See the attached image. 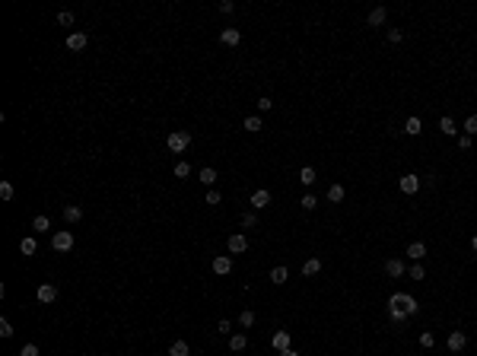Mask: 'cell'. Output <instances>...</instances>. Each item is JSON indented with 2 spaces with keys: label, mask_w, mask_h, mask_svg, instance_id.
I'll list each match as a JSON object with an SVG mask.
<instances>
[{
  "label": "cell",
  "mask_w": 477,
  "mask_h": 356,
  "mask_svg": "<svg viewBox=\"0 0 477 356\" xmlns=\"http://www.w3.org/2000/svg\"><path fill=\"white\" fill-rule=\"evenodd\" d=\"M232 10H236V3H232V0H223V3H220V13H223V16H229Z\"/></svg>",
  "instance_id": "44"
},
{
  "label": "cell",
  "mask_w": 477,
  "mask_h": 356,
  "mask_svg": "<svg viewBox=\"0 0 477 356\" xmlns=\"http://www.w3.org/2000/svg\"><path fill=\"white\" fill-rule=\"evenodd\" d=\"M258 226V213H245L242 217V229H254Z\"/></svg>",
  "instance_id": "30"
},
{
  "label": "cell",
  "mask_w": 477,
  "mask_h": 356,
  "mask_svg": "<svg viewBox=\"0 0 477 356\" xmlns=\"http://www.w3.org/2000/svg\"><path fill=\"white\" fill-rule=\"evenodd\" d=\"M261 127H264V121H261L258 115H248V118H245V131H252V134H258V131H261Z\"/></svg>",
  "instance_id": "25"
},
{
  "label": "cell",
  "mask_w": 477,
  "mask_h": 356,
  "mask_svg": "<svg viewBox=\"0 0 477 356\" xmlns=\"http://www.w3.org/2000/svg\"><path fill=\"white\" fill-rule=\"evenodd\" d=\"M280 356H299V353H296V350H293V347H290V350H283Z\"/></svg>",
  "instance_id": "46"
},
{
  "label": "cell",
  "mask_w": 477,
  "mask_h": 356,
  "mask_svg": "<svg viewBox=\"0 0 477 356\" xmlns=\"http://www.w3.org/2000/svg\"><path fill=\"white\" fill-rule=\"evenodd\" d=\"M465 134H468V137H474V134H477V115H471V118L465 121Z\"/></svg>",
  "instance_id": "34"
},
{
  "label": "cell",
  "mask_w": 477,
  "mask_h": 356,
  "mask_svg": "<svg viewBox=\"0 0 477 356\" xmlns=\"http://www.w3.org/2000/svg\"><path fill=\"white\" fill-rule=\"evenodd\" d=\"M471 248H474V251H477V232H474V236H471Z\"/></svg>",
  "instance_id": "47"
},
{
  "label": "cell",
  "mask_w": 477,
  "mask_h": 356,
  "mask_svg": "<svg viewBox=\"0 0 477 356\" xmlns=\"http://www.w3.org/2000/svg\"><path fill=\"white\" fill-rule=\"evenodd\" d=\"M388 315H392V321H404V318H411V315L401 312V308H388Z\"/></svg>",
  "instance_id": "42"
},
{
  "label": "cell",
  "mask_w": 477,
  "mask_h": 356,
  "mask_svg": "<svg viewBox=\"0 0 477 356\" xmlns=\"http://www.w3.org/2000/svg\"><path fill=\"white\" fill-rule=\"evenodd\" d=\"M51 248H55V251H70L73 248V232L70 229H57L55 236H51Z\"/></svg>",
  "instance_id": "3"
},
{
  "label": "cell",
  "mask_w": 477,
  "mask_h": 356,
  "mask_svg": "<svg viewBox=\"0 0 477 356\" xmlns=\"http://www.w3.org/2000/svg\"><path fill=\"white\" fill-rule=\"evenodd\" d=\"M318 271H321V261L318 258H309L306 264H302V274H306V277H315Z\"/></svg>",
  "instance_id": "20"
},
{
  "label": "cell",
  "mask_w": 477,
  "mask_h": 356,
  "mask_svg": "<svg viewBox=\"0 0 477 356\" xmlns=\"http://www.w3.org/2000/svg\"><path fill=\"white\" fill-rule=\"evenodd\" d=\"M220 200H223V194H220L217 188H210V191H207V204H210V207H217Z\"/></svg>",
  "instance_id": "32"
},
{
  "label": "cell",
  "mask_w": 477,
  "mask_h": 356,
  "mask_svg": "<svg viewBox=\"0 0 477 356\" xmlns=\"http://www.w3.org/2000/svg\"><path fill=\"white\" fill-rule=\"evenodd\" d=\"M188 143H191V134H188V131H172L169 140H166V146H169L172 153H185Z\"/></svg>",
  "instance_id": "2"
},
{
  "label": "cell",
  "mask_w": 477,
  "mask_h": 356,
  "mask_svg": "<svg viewBox=\"0 0 477 356\" xmlns=\"http://www.w3.org/2000/svg\"><path fill=\"white\" fill-rule=\"evenodd\" d=\"M64 219H67V223H80V219H83V207L67 204V207H64Z\"/></svg>",
  "instance_id": "15"
},
{
  "label": "cell",
  "mask_w": 477,
  "mask_h": 356,
  "mask_svg": "<svg viewBox=\"0 0 477 356\" xmlns=\"http://www.w3.org/2000/svg\"><path fill=\"white\" fill-rule=\"evenodd\" d=\"M385 274H388V277H404V274H407L404 261H401V258H388L385 261Z\"/></svg>",
  "instance_id": "8"
},
{
  "label": "cell",
  "mask_w": 477,
  "mask_h": 356,
  "mask_svg": "<svg viewBox=\"0 0 477 356\" xmlns=\"http://www.w3.org/2000/svg\"><path fill=\"white\" fill-rule=\"evenodd\" d=\"M458 146H461V150H471V137H468V134H461V137H458Z\"/></svg>",
  "instance_id": "45"
},
{
  "label": "cell",
  "mask_w": 477,
  "mask_h": 356,
  "mask_svg": "<svg viewBox=\"0 0 477 356\" xmlns=\"http://www.w3.org/2000/svg\"><path fill=\"white\" fill-rule=\"evenodd\" d=\"M299 207H302V210H315V207H318V197H315V194H302Z\"/></svg>",
  "instance_id": "26"
},
{
  "label": "cell",
  "mask_w": 477,
  "mask_h": 356,
  "mask_svg": "<svg viewBox=\"0 0 477 356\" xmlns=\"http://www.w3.org/2000/svg\"><path fill=\"white\" fill-rule=\"evenodd\" d=\"M446 344H449V350H452V353H458V350H465V347H468V334L465 331H449V340H446Z\"/></svg>",
  "instance_id": "5"
},
{
  "label": "cell",
  "mask_w": 477,
  "mask_h": 356,
  "mask_svg": "<svg viewBox=\"0 0 477 356\" xmlns=\"http://www.w3.org/2000/svg\"><path fill=\"white\" fill-rule=\"evenodd\" d=\"M401 191H404V194H417L420 191V178L417 175H404V178H401Z\"/></svg>",
  "instance_id": "14"
},
{
  "label": "cell",
  "mask_w": 477,
  "mask_h": 356,
  "mask_svg": "<svg viewBox=\"0 0 477 356\" xmlns=\"http://www.w3.org/2000/svg\"><path fill=\"white\" fill-rule=\"evenodd\" d=\"M420 347H423V350H429V347H436V337H433L429 331H423V334H420Z\"/></svg>",
  "instance_id": "31"
},
{
  "label": "cell",
  "mask_w": 477,
  "mask_h": 356,
  "mask_svg": "<svg viewBox=\"0 0 477 356\" xmlns=\"http://www.w3.org/2000/svg\"><path fill=\"white\" fill-rule=\"evenodd\" d=\"M57 23H60V26H73V13H70V10H60V13H57Z\"/></svg>",
  "instance_id": "35"
},
{
  "label": "cell",
  "mask_w": 477,
  "mask_h": 356,
  "mask_svg": "<svg viewBox=\"0 0 477 356\" xmlns=\"http://www.w3.org/2000/svg\"><path fill=\"white\" fill-rule=\"evenodd\" d=\"M407 274H411L414 280H423V277H426V271H423V264H414V267H411Z\"/></svg>",
  "instance_id": "40"
},
{
  "label": "cell",
  "mask_w": 477,
  "mask_h": 356,
  "mask_svg": "<svg viewBox=\"0 0 477 356\" xmlns=\"http://www.w3.org/2000/svg\"><path fill=\"white\" fill-rule=\"evenodd\" d=\"M388 308H401V312H407V315H417V299L414 296H407V293H394L392 299H388Z\"/></svg>",
  "instance_id": "1"
},
{
  "label": "cell",
  "mask_w": 477,
  "mask_h": 356,
  "mask_svg": "<svg viewBox=\"0 0 477 356\" xmlns=\"http://www.w3.org/2000/svg\"><path fill=\"white\" fill-rule=\"evenodd\" d=\"M385 16H388L385 6H375V10L369 13V26H382V23H385Z\"/></svg>",
  "instance_id": "19"
},
{
  "label": "cell",
  "mask_w": 477,
  "mask_h": 356,
  "mask_svg": "<svg viewBox=\"0 0 477 356\" xmlns=\"http://www.w3.org/2000/svg\"><path fill=\"white\" fill-rule=\"evenodd\" d=\"M267 204H271V191H264V188H258V191L252 194V207H254V210H264Z\"/></svg>",
  "instance_id": "12"
},
{
  "label": "cell",
  "mask_w": 477,
  "mask_h": 356,
  "mask_svg": "<svg viewBox=\"0 0 477 356\" xmlns=\"http://www.w3.org/2000/svg\"><path fill=\"white\" fill-rule=\"evenodd\" d=\"M86 45H89V35H86V32H70V35H67V48L70 51H83Z\"/></svg>",
  "instance_id": "6"
},
{
  "label": "cell",
  "mask_w": 477,
  "mask_h": 356,
  "mask_svg": "<svg viewBox=\"0 0 477 356\" xmlns=\"http://www.w3.org/2000/svg\"><path fill=\"white\" fill-rule=\"evenodd\" d=\"M0 337H13V325L6 318H0Z\"/></svg>",
  "instance_id": "38"
},
{
  "label": "cell",
  "mask_w": 477,
  "mask_h": 356,
  "mask_svg": "<svg viewBox=\"0 0 477 356\" xmlns=\"http://www.w3.org/2000/svg\"><path fill=\"white\" fill-rule=\"evenodd\" d=\"M439 131L446 134V137H455V134H458V124H455V121L446 115V118H439Z\"/></svg>",
  "instance_id": "17"
},
{
  "label": "cell",
  "mask_w": 477,
  "mask_h": 356,
  "mask_svg": "<svg viewBox=\"0 0 477 356\" xmlns=\"http://www.w3.org/2000/svg\"><path fill=\"white\" fill-rule=\"evenodd\" d=\"M401 38H404V32H401V29H388V42H392V45H398Z\"/></svg>",
  "instance_id": "41"
},
{
  "label": "cell",
  "mask_w": 477,
  "mask_h": 356,
  "mask_svg": "<svg viewBox=\"0 0 477 356\" xmlns=\"http://www.w3.org/2000/svg\"><path fill=\"white\" fill-rule=\"evenodd\" d=\"M286 277H290V271H286V267L283 264H277V267H274V271H271V280H274V283H286Z\"/></svg>",
  "instance_id": "22"
},
{
  "label": "cell",
  "mask_w": 477,
  "mask_h": 356,
  "mask_svg": "<svg viewBox=\"0 0 477 356\" xmlns=\"http://www.w3.org/2000/svg\"><path fill=\"white\" fill-rule=\"evenodd\" d=\"M19 356H38V347L35 344H26L23 350H19Z\"/></svg>",
  "instance_id": "43"
},
{
  "label": "cell",
  "mask_w": 477,
  "mask_h": 356,
  "mask_svg": "<svg viewBox=\"0 0 477 356\" xmlns=\"http://www.w3.org/2000/svg\"><path fill=\"white\" fill-rule=\"evenodd\" d=\"M328 200H331V204H340V200H344V185H331V188H328Z\"/></svg>",
  "instance_id": "24"
},
{
  "label": "cell",
  "mask_w": 477,
  "mask_h": 356,
  "mask_svg": "<svg viewBox=\"0 0 477 356\" xmlns=\"http://www.w3.org/2000/svg\"><path fill=\"white\" fill-rule=\"evenodd\" d=\"M32 229H35V232L51 229V219H48V217H35V219H32Z\"/></svg>",
  "instance_id": "27"
},
{
  "label": "cell",
  "mask_w": 477,
  "mask_h": 356,
  "mask_svg": "<svg viewBox=\"0 0 477 356\" xmlns=\"http://www.w3.org/2000/svg\"><path fill=\"white\" fill-rule=\"evenodd\" d=\"M407 258L420 264V261L426 258V245H423V242H411V245H407Z\"/></svg>",
  "instance_id": "13"
},
{
  "label": "cell",
  "mask_w": 477,
  "mask_h": 356,
  "mask_svg": "<svg viewBox=\"0 0 477 356\" xmlns=\"http://www.w3.org/2000/svg\"><path fill=\"white\" fill-rule=\"evenodd\" d=\"M0 197H3V200H13V185H10V181H0Z\"/></svg>",
  "instance_id": "33"
},
{
  "label": "cell",
  "mask_w": 477,
  "mask_h": 356,
  "mask_svg": "<svg viewBox=\"0 0 477 356\" xmlns=\"http://www.w3.org/2000/svg\"><path fill=\"white\" fill-rule=\"evenodd\" d=\"M35 299L42 302V305H51V302L57 299V286H55V283H42V286L35 290Z\"/></svg>",
  "instance_id": "4"
},
{
  "label": "cell",
  "mask_w": 477,
  "mask_h": 356,
  "mask_svg": "<svg viewBox=\"0 0 477 356\" xmlns=\"http://www.w3.org/2000/svg\"><path fill=\"white\" fill-rule=\"evenodd\" d=\"M188 175H191V165H188V163H178L175 165V178H188Z\"/></svg>",
  "instance_id": "37"
},
{
  "label": "cell",
  "mask_w": 477,
  "mask_h": 356,
  "mask_svg": "<svg viewBox=\"0 0 477 356\" xmlns=\"http://www.w3.org/2000/svg\"><path fill=\"white\" fill-rule=\"evenodd\" d=\"M245 347H248V337H245V334H232V337H229V350H245Z\"/></svg>",
  "instance_id": "23"
},
{
  "label": "cell",
  "mask_w": 477,
  "mask_h": 356,
  "mask_svg": "<svg viewBox=\"0 0 477 356\" xmlns=\"http://www.w3.org/2000/svg\"><path fill=\"white\" fill-rule=\"evenodd\" d=\"M226 245H229V251H232V254H242V251H248V239L242 236V232H236V236H229V242H226Z\"/></svg>",
  "instance_id": "9"
},
{
  "label": "cell",
  "mask_w": 477,
  "mask_h": 356,
  "mask_svg": "<svg viewBox=\"0 0 477 356\" xmlns=\"http://www.w3.org/2000/svg\"><path fill=\"white\" fill-rule=\"evenodd\" d=\"M271 109H274V99L261 96V99H258V111H271Z\"/></svg>",
  "instance_id": "39"
},
{
  "label": "cell",
  "mask_w": 477,
  "mask_h": 356,
  "mask_svg": "<svg viewBox=\"0 0 477 356\" xmlns=\"http://www.w3.org/2000/svg\"><path fill=\"white\" fill-rule=\"evenodd\" d=\"M271 344H274V350H280V353H283V350H290V344H293L290 331H277V334H274V340H271Z\"/></svg>",
  "instance_id": "11"
},
{
  "label": "cell",
  "mask_w": 477,
  "mask_h": 356,
  "mask_svg": "<svg viewBox=\"0 0 477 356\" xmlns=\"http://www.w3.org/2000/svg\"><path fill=\"white\" fill-rule=\"evenodd\" d=\"M191 353V347H188V340H175V344L169 347V356H188Z\"/></svg>",
  "instance_id": "21"
},
{
  "label": "cell",
  "mask_w": 477,
  "mask_h": 356,
  "mask_svg": "<svg viewBox=\"0 0 477 356\" xmlns=\"http://www.w3.org/2000/svg\"><path fill=\"white\" fill-rule=\"evenodd\" d=\"M420 131H423V121H420L417 115H411V118L404 121V134H411V137H417Z\"/></svg>",
  "instance_id": "16"
},
{
  "label": "cell",
  "mask_w": 477,
  "mask_h": 356,
  "mask_svg": "<svg viewBox=\"0 0 477 356\" xmlns=\"http://www.w3.org/2000/svg\"><path fill=\"white\" fill-rule=\"evenodd\" d=\"M19 248H23V254H26V258H29V254H35V251H38L35 239H23V242H19Z\"/></svg>",
  "instance_id": "28"
},
{
  "label": "cell",
  "mask_w": 477,
  "mask_h": 356,
  "mask_svg": "<svg viewBox=\"0 0 477 356\" xmlns=\"http://www.w3.org/2000/svg\"><path fill=\"white\" fill-rule=\"evenodd\" d=\"M299 181H302L306 188H309V185H315V169H309V165H306V169L299 172Z\"/></svg>",
  "instance_id": "29"
},
{
  "label": "cell",
  "mask_w": 477,
  "mask_h": 356,
  "mask_svg": "<svg viewBox=\"0 0 477 356\" xmlns=\"http://www.w3.org/2000/svg\"><path fill=\"white\" fill-rule=\"evenodd\" d=\"M239 325H242V328H252V325H254V312H242V315H239Z\"/></svg>",
  "instance_id": "36"
},
{
  "label": "cell",
  "mask_w": 477,
  "mask_h": 356,
  "mask_svg": "<svg viewBox=\"0 0 477 356\" xmlns=\"http://www.w3.org/2000/svg\"><path fill=\"white\" fill-rule=\"evenodd\" d=\"M197 181H200V185H207V188H213V181H217V169H210V165H207V169H200L197 172Z\"/></svg>",
  "instance_id": "18"
},
{
  "label": "cell",
  "mask_w": 477,
  "mask_h": 356,
  "mask_svg": "<svg viewBox=\"0 0 477 356\" xmlns=\"http://www.w3.org/2000/svg\"><path fill=\"white\" fill-rule=\"evenodd\" d=\"M229 271H232V258H229V254H217V258H213V274L226 277Z\"/></svg>",
  "instance_id": "7"
},
{
  "label": "cell",
  "mask_w": 477,
  "mask_h": 356,
  "mask_svg": "<svg viewBox=\"0 0 477 356\" xmlns=\"http://www.w3.org/2000/svg\"><path fill=\"white\" fill-rule=\"evenodd\" d=\"M220 42H223V45H229V48H236V45L242 42V32L229 26V29H223V32H220Z\"/></svg>",
  "instance_id": "10"
}]
</instances>
